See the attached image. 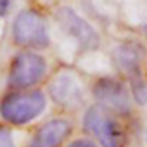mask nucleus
Masks as SVG:
<instances>
[{
	"instance_id": "1",
	"label": "nucleus",
	"mask_w": 147,
	"mask_h": 147,
	"mask_svg": "<svg viewBox=\"0 0 147 147\" xmlns=\"http://www.w3.org/2000/svg\"><path fill=\"white\" fill-rule=\"evenodd\" d=\"M45 95L40 90L31 92H14L4 97L0 104L2 118L12 125H24L40 116L45 109Z\"/></svg>"
},
{
	"instance_id": "2",
	"label": "nucleus",
	"mask_w": 147,
	"mask_h": 147,
	"mask_svg": "<svg viewBox=\"0 0 147 147\" xmlns=\"http://www.w3.org/2000/svg\"><path fill=\"white\" fill-rule=\"evenodd\" d=\"M12 35L18 45L30 49H45L50 42L47 24L35 11H23L18 14L12 26Z\"/></svg>"
},
{
	"instance_id": "3",
	"label": "nucleus",
	"mask_w": 147,
	"mask_h": 147,
	"mask_svg": "<svg viewBox=\"0 0 147 147\" xmlns=\"http://www.w3.org/2000/svg\"><path fill=\"white\" fill-rule=\"evenodd\" d=\"M45 59L35 52H21L14 57L9 71V85L12 88H28L45 76Z\"/></svg>"
},
{
	"instance_id": "4",
	"label": "nucleus",
	"mask_w": 147,
	"mask_h": 147,
	"mask_svg": "<svg viewBox=\"0 0 147 147\" xmlns=\"http://www.w3.org/2000/svg\"><path fill=\"white\" fill-rule=\"evenodd\" d=\"M85 130L88 133H94L102 147H119V128L118 125L104 113L100 106L88 107L85 119H83Z\"/></svg>"
},
{
	"instance_id": "5",
	"label": "nucleus",
	"mask_w": 147,
	"mask_h": 147,
	"mask_svg": "<svg viewBox=\"0 0 147 147\" xmlns=\"http://www.w3.org/2000/svg\"><path fill=\"white\" fill-rule=\"evenodd\" d=\"M57 21L62 26V30H66L71 36H75L83 49H97L99 36L95 30L71 7H61L57 11Z\"/></svg>"
},
{
	"instance_id": "6",
	"label": "nucleus",
	"mask_w": 147,
	"mask_h": 147,
	"mask_svg": "<svg viewBox=\"0 0 147 147\" xmlns=\"http://www.w3.org/2000/svg\"><path fill=\"white\" fill-rule=\"evenodd\" d=\"M95 99L107 109H113L116 113H128L130 100L125 87L111 78H102L94 87Z\"/></svg>"
},
{
	"instance_id": "7",
	"label": "nucleus",
	"mask_w": 147,
	"mask_h": 147,
	"mask_svg": "<svg viewBox=\"0 0 147 147\" xmlns=\"http://www.w3.org/2000/svg\"><path fill=\"white\" fill-rule=\"evenodd\" d=\"M69 133V123L64 119L47 121L33 137L30 147H57Z\"/></svg>"
},
{
	"instance_id": "8",
	"label": "nucleus",
	"mask_w": 147,
	"mask_h": 147,
	"mask_svg": "<svg viewBox=\"0 0 147 147\" xmlns=\"http://www.w3.org/2000/svg\"><path fill=\"white\" fill-rule=\"evenodd\" d=\"M140 57H142V50L138 45L133 43H126L116 49L114 52V59L118 62V66L130 75V78H138V67H140Z\"/></svg>"
},
{
	"instance_id": "9",
	"label": "nucleus",
	"mask_w": 147,
	"mask_h": 147,
	"mask_svg": "<svg viewBox=\"0 0 147 147\" xmlns=\"http://www.w3.org/2000/svg\"><path fill=\"white\" fill-rule=\"evenodd\" d=\"M0 147H16L12 140V133L7 128H0Z\"/></svg>"
},
{
	"instance_id": "10",
	"label": "nucleus",
	"mask_w": 147,
	"mask_h": 147,
	"mask_svg": "<svg viewBox=\"0 0 147 147\" xmlns=\"http://www.w3.org/2000/svg\"><path fill=\"white\" fill-rule=\"evenodd\" d=\"M67 147H97L92 140H87V138H78V140H73Z\"/></svg>"
},
{
	"instance_id": "11",
	"label": "nucleus",
	"mask_w": 147,
	"mask_h": 147,
	"mask_svg": "<svg viewBox=\"0 0 147 147\" xmlns=\"http://www.w3.org/2000/svg\"><path fill=\"white\" fill-rule=\"evenodd\" d=\"M9 11V0H0V18L5 16Z\"/></svg>"
},
{
	"instance_id": "12",
	"label": "nucleus",
	"mask_w": 147,
	"mask_h": 147,
	"mask_svg": "<svg viewBox=\"0 0 147 147\" xmlns=\"http://www.w3.org/2000/svg\"><path fill=\"white\" fill-rule=\"evenodd\" d=\"M144 30H145V35H147V24H145V26H144Z\"/></svg>"
}]
</instances>
